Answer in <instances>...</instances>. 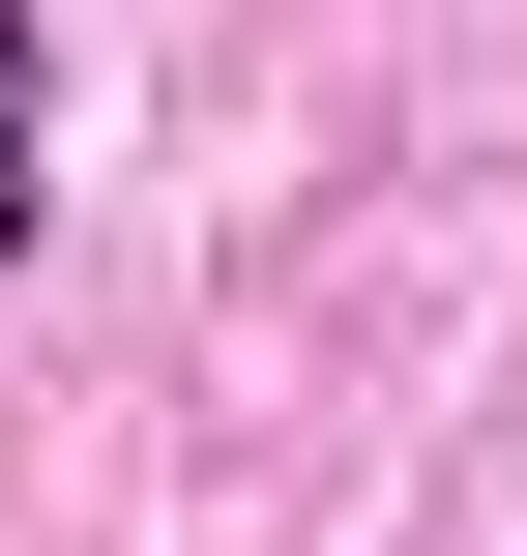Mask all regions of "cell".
Listing matches in <instances>:
<instances>
[{
  "label": "cell",
  "instance_id": "cell-1",
  "mask_svg": "<svg viewBox=\"0 0 527 556\" xmlns=\"http://www.w3.org/2000/svg\"><path fill=\"white\" fill-rule=\"evenodd\" d=\"M29 235H59V117H29V0H0V293H29Z\"/></svg>",
  "mask_w": 527,
  "mask_h": 556
}]
</instances>
